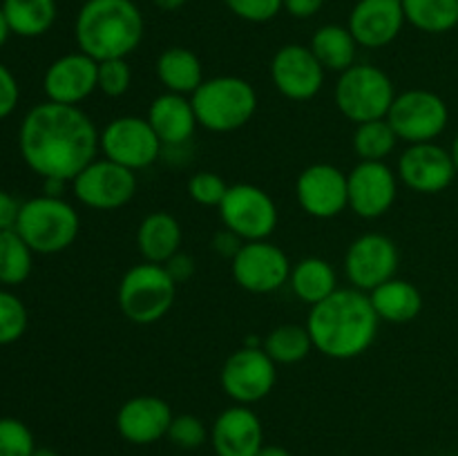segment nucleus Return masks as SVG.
<instances>
[{
  "instance_id": "5",
  "label": "nucleus",
  "mask_w": 458,
  "mask_h": 456,
  "mask_svg": "<svg viewBox=\"0 0 458 456\" xmlns=\"http://www.w3.org/2000/svg\"><path fill=\"white\" fill-rule=\"evenodd\" d=\"M13 228L34 253L56 255L74 244L81 219L74 206L67 204L63 197L40 195L21 204Z\"/></svg>"
},
{
  "instance_id": "20",
  "label": "nucleus",
  "mask_w": 458,
  "mask_h": 456,
  "mask_svg": "<svg viewBox=\"0 0 458 456\" xmlns=\"http://www.w3.org/2000/svg\"><path fill=\"white\" fill-rule=\"evenodd\" d=\"M405 21L403 0H358L347 27L358 47L380 49L398 38Z\"/></svg>"
},
{
  "instance_id": "35",
  "label": "nucleus",
  "mask_w": 458,
  "mask_h": 456,
  "mask_svg": "<svg viewBox=\"0 0 458 456\" xmlns=\"http://www.w3.org/2000/svg\"><path fill=\"white\" fill-rule=\"evenodd\" d=\"M208 436L210 432L204 420L192 414L174 416L168 427V434H165V438L174 447H179V450H199L208 441Z\"/></svg>"
},
{
  "instance_id": "24",
  "label": "nucleus",
  "mask_w": 458,
  "mask_h": 456,
  "mask_svg": "<svg viewBox=\"0 0 458 456\" xmlns=\"http://www.w3.org/2000/svg\"><path fill=\"white\" fill-rule=\"evenodd\" d=\"M137 249L143 262L165 264L182 250V224L165 210L146 215L137 228Z\"/></svg>"
},
{
  "instance_id": "21",
  "label": "nucleus",
  "mask_w": 458,
  "mask_h": 456,
  "mask_svg": "<svg viewBox=\"0 0 458 456\" xmlns=\"http://www.w3.org/2000/svg\"><path fill=\"white\" fill-rule=\"evenodd\" d=\"M174 414L159 396H134L116 411V432L132 445H152L168 434Z\"/></svg>"
},
{
  "instance_id": "3",
  "label": "nucleus",
  "mask_w": 458,
  "mask_h": 456,
  "mask_svg": "<svg viewBox=\"0 0 458 456\" xmlns=\"http://www.w3.org/2000/svg\"><path fill=\"white\" fill-rule=\"evenodd\" d=\"M143 27L132 0H85L76 16V45L98 63L125 58L141 45Z\"/></svg>"
},
{
  "instance_id": "8",
  "label": "nucleus",
  "mask_w": 458,
  "mask_h": 456,
  "mask_svg": "<svg viewBox=\"0 0 458 456\" xmlns=\"http://www.w3.org/2000/svg\"><path fill=\"white\" fill-rule=\"evenodd\" d=\"M224 228L244 241L268 240L277 228V206L267 190L253 183H233L219 204Z\"/></svg>"
},
{
  "instance_id": "34",
  "label": "nucleus",
  "mask_w": 458,
  "mask_h": 456,
  "mask_svg": "<svg viewBox=\"0 0 458 456\" xmlns=\"http://www.w3.org/2000/svg\"><path fill=\"white\" fill-rule=\"evenodd\" d=\"M27 308L9 291H0V344H12L21 340L27 331Z\"/></svg>"
},
{
  "instance_id": "27",
  "label": "nucleus",
  "mask_w": 458,
  "mask_h": 456,
  "mask_svg": "<svg viewBox=\"0 0 458 456\" xmlns=\"http://www.w3.org/2000/svg\"><path fill=\"white\" fill-rule=\"evenodd\" d=\"M289 284L295 298L313 307V304L329 298L334 291H338V275H335V268L331 266V262L311 255V258L300 259L291 266Z\"/></svg>"
},
{
  "instance_id": "49",
  "label": "nucleus",
  "mask_w": 458,
  "mask_h": 456,
  "mask_svg": "<svg viewBox=\"0 0 458 456\" xmlns=\"http://www.w3.org/2000/svg\"><path fill=\"white\" fill-rule=\"evenodd\" d=\"M31 456H61V454H58L56 450H52V447H36Z\"/></svg>"
},
{
  "instance_id": "48",
  "label": "nucleus",
  "mask_w": 458,
  "mask_h": 456,
  "mask_svg": "<svg viewBox=\"0 0 458 456\" xmlns=\"http://www.w3.org/2000/svg\"><path fill=\"white\" fill-rule=\"evenodd\" d=\"M9 34H12V30H9V22H7V18H4L3 7H0V47H3V45L7 43Z\"/></svg>"
},
{
  "instance_id": "29",
  "label": "nucleus",
  "mask_w": 458,
  "mask_h": 456,
  "mask_svg": "<svg viewBox=\"0 0 458 456\" xmlns=\"http://www.w3.org/2000/svg\"><path fill=\"white\" fill-rule=\"evenodd\" d=\"M3 12L12 34L22 38L43 36L56 21L54 0H4Z\"/></svg>"
},
{
  "instance_id": "2",
  "label": "nucleus",
  "mask_w": 458,
  "mask_h": 456,
  "mask_svg": "<svg viewBox=\"0 0 458 456\" xmlns=\"http://www.w3.org/2000/svg\"><path fill=\"white\" fill-rule=\"evenodd\" d=\"M380 317L376 316L369 293L353 286L338 289L322 302L313 304L307 331L313 349L334 360H352L374 344Z\"/></svg>"
},
{
  "instance_id": "32",
  "label": "nucleus",
  "mask_w": 458,
  "mask_h": 456,
  "mask_svg": "<svg viewBox=\"0 0 458 456\" xmlns=\"http://www.w3.org/2000/svg\"><path fill=\"white\" fill-rule=\"evenodd\" d=\"M313 340L307 326L280 325L264 338V351L276 365H295L311 353Z\"/></svg>"
},
{
  "instance_id": "39",
  "label": "nucleus",
  "mask_w": 458,
  "mask_h": 456,
  "mask_svg": "<svg viewBox=\"0 0 458 456\" xmlns=\"http://www.w3.org/2000/svg\"><path fill=\"white\" fill-rule=\"evenodd\" d=\"M237 18L249 22H268L282 12L284 0H224Z\"/></svg>"
},
{
  "instance_id": "30",
  "label": "nucleus",
  "mask_w": 458,
  "mask_h": 456,
  "mask_svg": "<svg viewBox=\"0 0 458 456\" xmlns=\"http://www.w3.org/2000/svg\"><path fill=\"white\" fill-rule=\"evenodd\" d=\"M405 18L416 30L445 34L458 25V0H403Z\"/></svg>"
},
{
  "instance_id": "19",
  "label": "nucleus",
  "mask_w": 458,
  "mask_h": 456,
  "mask_svg": "<svg viewBox=\"0 0 458 456\" xmlns=\"http://www.w3.org/2000/svg\"><path fill=\"white\" fill-rule=\"evenodd\" d=\"M43 89L47 101L79 106L98 89V61L83 52L56 58L45 72Z\"/></svg>"
},
{
  "instance_id": "47",
  "label": "nucleus",
  "mask_w": 458,
  "mask_h": 456,
  "mask_svg": "<svg viewBox=\"0 0 458 456\" xmlns=\"http://www.w3.org/2000/svg\"><path fill=\"white\" fill-rule=\"evenodd\" d=\"M258 456H291V452L280 445H264L262 450L258 452Z\"/></svg>"
},
{
  "instance_id": "14",
  "label": "nucleus",
  "mask_w": 458,
  "mask_h": 456,
  "mask_svg": "<svg viewBox=\"0 0 458 456\" xmlns=\"http://www.w3.org/2000/svg\"><path fill=\"white\" fill-rule=\"evenodd\" d=\"M291 259L284 250L268 240L244 241L240 253L231 259L237 284L255 295L273 293L289 282Z\"/></svg>"
},
{
  "instance_id": "13",
  "label": "nucleus",
  "mask_w": 458,
  "mask_h": 456,
  "mask_svg": "<svg viewBox=\"0 0 458 456\" xmlns=\"http://www.w3.org/2000/svg\"><path fill=\"white\" fill-rule=\"evenodd\" d=\"M396 244L383 232H365L349 244L344 253V275L358 291L371 293L376 286L396 277L398 271Z\"/></svg>"
},
{
  "instance_id": "17",
  "label": "nucleus",
  "mask_w": 458,
  "mask_h": 456,
  "mask_svg": "<svg viewBox=\"0 0 458 456\" xmlns=\"http://www.w3.org/2000/svg\"><path fill=\"white\" fill-rule=\"evenodd\" d=\"M295 197L307 215L334 219L349 206L347 174L334 164H313L300 173Z\"/></svg>"
},
{
  "instance_id": "45",
  "label": "nucleus",
  "mask_w": 458,
  "mask_h": 456,
  "mask_svg": "<svg viewBox=\"0 0 458 456\" xmlns=\"http://www.w3.org/2000/svg\"><path fill=\"white\" fill-rule=\"evenodd\" d=\"M70 182H63V179H45V195L49 197H61L63 188Z\"/></svg>"
},
{
  "instance_id": "25",
  "label": "nucleus",
  "mask_w": 458,
  "mask_h": 456,
  "mask_svg": "<svg viewBox=\"0 0 458 456\" xmlns=\"http://www.w3.org/2000/svg\"><path fill=\"white\" fill-rule=\"evenodd\" d=\"M371 304H374L376 316L380 322H392V325H405L419 317L423 311V295L411 282L392 277L385 284L376 286L369 293Z\"/></svg>"
},
{
  "instance_id": "44",
  "label": "nucleus",
  "mask_w": 458,
  "mask_h": 456,
  "mask_svg": "<svg viewBox=\"0 0 458 456\" xmlns=\"http://www.w3.org/2000/svg\"><path fill=\"white\" fill-rule=\"evenodd\" d=\"M325 0H284V9L293 18H311L322 9Z\"/></svg>"
},
{
  "instance_id": "7",
  "label": "nucleus",
  "mask_w": 458,
  "mask_h": 456,
  "mask_svg": "<svg viewBox=\"0 0 458 456\" xmlns=\"http://www.w3.org/2000/svg\"><path fill=\"white\" fill-rule=\"evenodd\" d=\"M394 98H396V88L387 72L367 63L360 65L356 63L344 70L335 85V106L344 119L353 121L356 125L387 119Z\"/></svg>"
},
{
  "instance_id": "37",
  "label": "nucleus",
  "mask_w": 458,
  "mask_h": 456,
  "mask_svg": "<svg viewBox=\"0 0 458 456\" xmlns=\"http://www.w3.org/2000/svg\"><path fill=\"white\" fill-rule=\"evenodd\" d=\"M228 192V183L224 182L222 174L217 173H208V170H199V173L192 174L188 179V197H191L195 204L199 206H217L224 201Z\"/></svg>"
},
{
  "instance_id": "40",
  "label": "nucleus",
  "mask_w": 458,
  "mask_h": 456,
  "mask_svg": "<svg viewBox=\"0 0 458 456\" xmlns=\"http://www.w3.org/2000/svg\"><path fill=\"white\" fill-rule=\"evenodd\" d=\"M18 97H21V89H18L16 76L0 63V119L16 110Z\"/></svg>"
},
{
  "instance_id": "42",
  "label": "nucleus",
  "mask_w": 458,
  "mask_h": 456,
  "mask_svg": "<svg viewBox=\"0 0 458 456\" xmlns=\"http://www.w3.org/2000/svg\"><path fill=\"white\" fill-rule=\"evenodd\" d=\"M242 246H244V240H242L237 232L228 231V228H222V231H217L213 235V249L226 259L235 258V255L240 253Z\"/></svg>"
},
{
  "instance_id": "4",
  "label": "nucleus",
  "mask_w": 458,
  "mask_h": 456,
  "mask_svg": "<svg viewBox=\"0 0 458 456\" xmlns=\"http://www.w3.org/2000/svg\"><path fill=\"white\" fill-rule=\"evenodd\" d=\"M197 123L208 132L226 134L244 128L258 110V92L242 76H213L191 94Z\"/></svg>"
},
{
  "instance_id": "26",
  "label": "nucleus",
  "mask_w": 458,
  "mask_h": 456,
  "mask_svg": "<svg viewBox=\"0 0 458 456\" xmlns=\"http://www.w3.org/2000/svg\"><path fill=\"white\" fill-rule=\"evenodd\" d=\"M157 79L161 80L165 92L188 97L204 83V67L191 49L168 47L157 58Z\"/></svg>"
},
{
  "instance_id": "11",
  "label": "nucleus",
  "mask_w": 458,
  "mask_h": 456,
  "mask_svg": "<svg viewBox=\"0 0 458 456\" xmlns=\"http://www.w3.org/2000/svg\"><path fill=\"white\" fill-rule=\"evenodd\" d=\"M101 152L106 159L130 170L150 168L164 152V143L155 134L148 119L141 116H116L101 130Z\"/></svg>"
},
{
  "instance_id": "31",
  "label": "nucleus",
  "mask_w": 458,
  "mask_h": 456,
  "mask_svg": "<svg viewBox=\"0 0 458 456\" xmlns=\"http://www.w3.org/2000/svg\"><path fill=\"white\" fill-rule=\"evenodd\" d=\"M34 250L18 235L16 228L0 232V284L18 286L31 275Z\"/></svg>"
},
{
  "instance_id": "38",
  "label": "nucleus",
  "mask_w": 458,
  "mask_h": 456,
  "mask_svg": "<svg viewBox=\"0 0 458 456\" xmlns=\"http://www.w3.org/2000/svg\"><path fill=\"white\" fill-rule=\"evenodd\" d=\"M132 85V70L125 58H110L98 63V92L110 98L123 97Z\"/></svg>"
},
{
  "instance_id": "22",
  "label": "nucleus",
  "mask_w": 458,
  "mask_h": 456,
  "mask_svg": "<svg viewBox=\"0 0 458 456\" xmlns=\"http://www.w3.org/2000/svg\"><path fill=\"white\" fill-rule=\"evenodd\" d=\"M210 441L217 456H258L264 447L262 420L249 405H233L215 418Z\"/></svg>"
},
{
  "instance_id": "43",
  "label": "nucleus",
  "mask_w": 458,
  "mask_h": 456,
  "mask_svg": "<svg viewBox=\"0 0 458 456\" xmlns=\"http://www.w3.org/2000/svg\"><path fill=\"white\" fill-rule=\"evenodd\" d=\"M18 213H21V204L16 197L9 195L7 190H0V232L16 226Z\"/></svg>"
},
{
  "instance_id": "46",
  "label": "nucleus",
  "mask_w": 458,
  "mask_h": 456,
  "mask_svg": "<svg viewBox=\"0 0 458 456\" xmlns=\"http://www.w3.org/2000/svg\"><path fill=\"white\" fill-rule=\"evenodd\" d=\"M152 3H155V7L164 9V12H177V9H182L188 0H152Z\"/></svg>"
},
{
  "instance_id": "23",
  "label": "nucleus",
  "mask_w": 458,
  "mask_h": 456,
  "mask_svg": "<svg viewBox=\"0 0 458 456\" xmlns=\"http://www.w3.org/2000/svg\"><path fill=\"white\" fill-rule=\"evenodd\" d=\"M146 119L164 148L186 146L199 125L191 98L174 92H164L152 98Z\"/></svg>"
},
{
  "instance_id": "18",
  "label": "nucleus",
  "mask_w": 458,
  "mask_h": 456,
  "mask_svg": "<svg viewBox=\"0 0 458 456\" xmlns=\"http://www.w3.org/2000/svg\"><path fill=\"white\" fill-rule=\"evenodd\" d=\"M271 79L277 92L291 101H309L325 85V67L311 47L291 43L276 52L271 61Z\"/></svg>"
},
{
  "instance_id": "6",
  "label": "nucleus",
  "mask_w": 458,
  "mask_h": 456,
  "mask_svg": "<svg viewBox=\"0 0 458 456\" xmlns=\"http://www.w3.org/2000/svg\"><path fill=\"white\" fill-rule=\"evenodd\" d=\"M177 298V284L164 264H134L123 273L116 291L121 313L134 325H155L164 320Z\"/></svg>"
},
{
  "instance_id": "9",
  "label": "nucleus",
  "mask_w": 458,
  "mask_h": 456,
  "mask_svg": "<svg viewBox=\"0 0 458 456\" xmlns=\"http://www.w3.org/2000/svg\"><path fill=\"white\" fill-rule=\"evenodd\" d=\"M447 119L450 112L445 101L429 89H407L396 94L387 112V121L398 141H405L407 146L434 141L447 128Z\"/></svg>"
},
{
  "instance_id": "33",
  "label": "nucleus",
  "mask_w": 458,
  "mask_h": 456,
  "mask_svg": "<svg viewBox=\"0 0 458 456\" xmlns=\"http://www.w3.org/2000/svg\"><path fill=\"white\" fill-rule=\"evenodd\" d=\"M352 143L360 161H385L396 148L398 137L387 119H376L358 123Z\"/></svg>"
},
{
  "instance_id": "28",
  "label": "nucleus",
  "mask_w": 458,
  "mask_h": 456,
  "mask_svg": "<svg viewBox=\"0 0 458 456\" xmlns=\"http://www.w3.org/2000/svg\"><path fill=\"white\" fill-rule=\"evenodd\" d=\"M311 52L325 67V72H340L349 70L356 65V52L358 43L352 36L349 27L343 25H325L313 34L311 38Z\"/></svg>"
},
{
  "instance_id": "16",
  "label": "nucleus",
  "mask_w": 458,
  "mask_h": 456,
  "mask_svg": "<svg viewBox=\"0 0 458 456\" xmlns=\"http://www.w3.org/2000/svg\"><path fill=\"white\" fill-rule=\"evenodd\" d=\"M396 174L410 190L420 195H437L454 182L456 165L450 152L438 143H411L398 156Z\"/></svg>"
},
{
  "instance_id": "41",
  "label": "nucleus",
  "mask_w": 458,
  "mask_h": 456,
  "mask_svg": "<svg viewBox=\"0 0 458 456\" xmlns=\"http://www.w3.org/2000/svg\"><path fill=\"white\" fill-rule=\"evenodd\" d=\"M164 268L168 271V275L173 277L174 284L179 286L182 282H188L195 275V259L188 253H182V250H179L177 255H173V258L164 264Z\"/></svg>"
},
{
  "instance_id": "36",
  "label": "nucleus",
  "mask_w": 458,
  "mask_h": 456,
  "mask_svg": "<svg viewBox=\"0 0 458 456\" xmlns=\"http://www.w3.org/2000/svg\"><path fill=\"white\" fill-rule=\"evenodd\" d=\"M34 450V434L22 420L0 418V456H31Z\"/></svg>"
},
{
  "instance_id": "10",
  "label": "nucleus",
  "mask_w": 458,
  "mask_h": 456,
  "mask_svg": "<svg viewBox=\"0 0 458 456\" xmlns=\"http://www.w3.org/2000/svg\"><path fill=\"white\" fill-rule=\"evenodd\" d=\"M277 380V365L264 347H242L226 358L219 374L224 393L235 405H253L273 392Z\"/></svg>"
},
{
  "instance_id": "1",
  "label": "nucleus",
  "mask_w": 458,
  "mask_h": 456,
  "mask_svg": "<svg viewBox=\"0 0 458 456\" xmlns=\"http://www.w3.org/2000/svg\"><path fill=\"white\" fill-rule=\"evenodd\" d=\"M101 132L79 106L40 103L21 123L18 148L30 170L43 179L70 182L97 159Z\"/></svg>"
},
{
  "instance_id": "12",
  "label": "nucleus",
  "mask_w": 458,
  "mask_h": 456,
  "mask_svg": "<svg viewBox=\"0 0 458 456\" xmlns=\"http://www.w3.org/2000/svg\"><path fill=\"white\" fill-rule=\"evenodd\" d=\"M74 197L92 210L123 208L137 195V173L110 159H94L72 179Z\"/></svg>"
},
{
  "instance_id": "15",
  "label": "nucleus",
  "mask_w": 458,
  "mask_h": 456,
  "mask_svg": "<svg viewBox=\"0 0 458 456\" xmlns=\"http://www.w3.org/2000/svg\"><path fill=\"white\" fill-rule=\"evenodd\" d=\"M349 208L362 219H378L398 197V174L385 161H360L347 174Z\"/></svg>"
},
{
  "instance_id": "50",
  "label": "nucleus",
  "mask_w": 458,
  "mask_h": 456,
  "mask_svg": "<svg viewBox=\"0 0 458 456\" xmlns=\"http://www.w3.org/2000/svg\"><path fill=\"white\" fill-rule=\"evenodd\" d=\"M450 155H452V161H454L456 173H458V134H456L454 141H452V150H450Z\"/></svg>"
}]
</instances>
